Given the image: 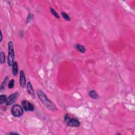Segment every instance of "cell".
Listing matches in <instances>:
<instances>
[{
  "instance_id": "1",
  "label": "cell",
  "mask_w": 135,
  "mask_h": 135,
  "mask_svg": "<svg viewBox=\"0 0 135 135\" xmlns=\"http://www.w3.org/2000/svg\"><path fill=\"white\" fill-rule=\"evenodd\" d=\"M37 93L38 96L42 104L47 108L48 110L51 111H55L58 110V108L55 104L49 100L47 95L45 94L43 91L41 90L38 89L37 90Z\"/></svg>"
},
{
  "instance_id": "8",
  "label": "cell",
  "mask_w": 135,
  "mask_h": 135,
  "mask_svg": "<svg viewBox=\"0 0 135 135\" xmlns=\"http://www.w3.org/2000/svg\"><path fill=\"white\" fill-rule=\"evenodd\" d=\"M27 90L29 94L33 98H34L35 97L34 90L30 82H28V83L27 84Z\"/></svg>"
},
{
  "instance_id": "10",
  "label": "cell",
  "mask_w": 135,
  "mask_h": 135,
  "mask_svg": "<svg viewBox=\"0 0 135 135\" xmlns=\"http://www.w3.org/2000/svg\"><path fill=\"white\" fill-rule=\"evenodd\" d=\"M74 47L78 51H79L82 53H84L85 51H86V48H85L84 45H82L81 44H75Z\"/></svg>"
},
{
  "instance_id": "3",
  "label": "cell",
  "mask_w": 135,
  "mask_h": 135,
  "mask_svg": "<svg viewBox=\"0 0 135 135\" xmlns=\"http://www.w3.org/2000/svg\"><path fill=\"white\" fill-rule=\"evenodd\" d=\"M64 120L67 126L70 127H78L80 125L79 121L75 118H71L69 114L65 115Z\"/></svg>"
},
{
  "instance_id": "12",
  "label": "cell",
  "mask_w": 135,
  "mask_h": 135,
  "mask_svg": "<svg viewBox=\"0 0 135 135\" xmlns=\"http://www.w3.org/2000/svg\"><path fill=\"white\" fill-rule=\"evenodd\" d=\"M5 62V55L4 52L1 51L0 53V62L1 64H4Z\"/></svg>"
},
{
  "instance_id": "18",
  "label": "cell",
  "mask_w": 135,
  "mask_h": 135,
  "mask_svg": "<svg viewBox=\"0 0 135 135\" xmlns=\"http://www.w3.org/2000/svg\"><path fill=\"white\" fill-rule=\"evenodd\" d=\"M34 17V15H33L32 14H30L28 16V19H27V23H28L29 22H30L33 19V18Z\"/></svg>"
},
{
  "instance_id": "2",
  "label": "cell",
  "mask_w": 135,
  "mask_h": 135,
  "mask_svg": "<svg viewBox=\"0 0 135 135\" xmlns=\"http://www.w3.org/2000/svg\"><path fill=\"white\" fill-rule=\"evenodd\" d=\"M8 64L9 66L11 67L14 63L15 53L13 48V44L12 41H10L8 43Z\"/></svg>"
},
{
  "instance_id": "7",
  "label": "cell",
  "mask_w": 135,
  "mask_h": 135,
  "mask_svg": "<svg viewBox=\"0 0 135 135\" xmlns=\"http://www.w3.org/2000/svg\"><path fill=\"white\" fill-rule=\"evenodd\" d=\"M20 85L22 88H24L27 85V81H26L25 75L24 71L22 70L20 72Z\"/></svg>"
},
{
  "instance_id": "15",
  "label": "cell",
  "mask_w": 135,
  "mask_h": 135,
  "mask_svg": "<svg viewBox=\"0 0 135 135\" xmlns=\"http://www.w3.org/2000/svg\"><path fill=\"white\" fill-rule=\"evenodd\" d=\"M8 79H9V77L8 76H6L4 79V81H3V82L2 83V84L1 85V90H3L4 89L6 84V82H7Z\"/></svg>"
},
{
  "instance_id": "20",
  "label": "cell",
  "mask_w": 135,
  "mask_h": 135,
  "mask_svg": "<svg viewBox=\"0 0 135 135\" xmlns=\"http://www.w3.org/2000/svg\"><path fill=\"white\" fill-rule=\"evenodd\" d=\"M2 39H3L2 33V31H1V40H0V42H1L2 41Z\"/></svg>"
},
{
  "instance_id": "11",
  "label": "cell",
  "mask_w": 135,
  "mask_h": 135,
  "mask_svg": "<svg viewBox=\"0 0 135 135\" xmlns=\"http://www.w3.org/2000/svg\"><path fill=\"white\" fill-rule=\"evenodd\" d=\"M89 94L90 97L91 99H93L97 100V99H98L99 98V95H98V93H97V92L94 90H91L89 92Z\"/></svg>"
},
{
  "instance_id": "13",
  "label": "cell",
  "mask_w": 135,
  "mask_h": 135,
  "mask_svg": "<svg viewBox=\"0 0 135 135\" xmlns=\"http://www.w3.org/2000/svg\"><path fill=\"white\" fill-rule=\"evenodd\" d=\"M50 11H51V13H52V14L53 15L55 18H56L58 19H59L60 18V16H59V15L58 14V13L57 12V11H56L53 8H50Z\"/></svg>"
},
{
  "instance_id": "6",
  "label": "cell",
  "mask_w": 135,
  "mask_h": 135,
  "mask_svg": "<svg viewBox=\"0 0 135 135\" xmlns=\"http://www.w3.org/2000/svg\"><path fill=\"white\" fill-rule=\"evenodd\" d=\"M18 96V93H15L10 95L9 97L7 98V99H6L5 102L6 106H10V105L12 104H14L16 100L17 99Z\"/></svg>"
},
{
  "instance_id": "16",
  "label": "cell",
  "mask_w": 135,
  "mask_h": 135,
  "mask_svg": "<svg viewBox=\"0 0 135 135\" xmlns=\"http://www.w3.org/2000/svg\"><path fill=\"white\" fill-rule=\"evenodd\" d=\"M61 15L62 16V17H63L65 20H67V21H69V22L71 21V19L70 18V16H69V15H68L65 12H62Z\"/></svg>"
},
{
  "instance_id": "4",
  "label": "cell",
  "mask_w": 135,
  "mask_h": 135,
  "mask_svg": "<svg viewBox=\"0 0 135 135\" xmlns=\"http://www.w3.org/2000/svg\"><path fill=\"white\" fill-rule=\"evenodd\" d=\"M12 114L15 117H21L24 114L23 108L19 104H15L11 108Z\"/></svg>"
},
{
  "instance_id": "17",
  "label": "cell",
  "mask_w": 135,
  "mask_h": 135,
  "mask_svg": "<svg viewBox=\"0 0 135 135\" xmlns=\"http://www.w3.org/2000/svg\"><path fill=\"white\" fill-rule=\"evenodd\" d=\"M14 84H15V81H14V80L13 79H11L9 82L8 88L10 89H11L14 88Z\"/></svg>"
},
{
  "instance_id": "5",
  "label": "cell",
  "mask_w": 135,
  "mask_h": 135,
  "mask_svg": "<svg viewBox=\"0 0 135 135\" xmlns=\"http://www.w3.org/2000/svg\"><path fill=\"white\" fill-rule=\"evenodd\" d=\"M22 105L23 108L24 110L25 111H30L32 112L34 111L35 110V107L33 104L32 103H30L27 100H23L22 101Z\"/></svg>"
},
{
  "instance_id": "14",
  "label": "cell",
  "mask_w": 135,
  "mask_h": 135,
  "mask_svg": "<svg viewBox=\"0 0 135 135\" xmlns=\"http://www.w3.org/2000/svg\"><path fill=\"white\" fill-rule=\"evenodd\" d=\"M7 97L5 94H1L0 95V104H2L6 102Z\"/></svg>"
},
{
  "instance_id": "19",
  "label": "cell",
  "mask_w": 135,
  "mask_h": 135,
  "mask_svg": "<svg viewBox=\"0 0 135 135\" xmlns=\"http://www.w3.org/2000/svg\"><path fill=\"white\" fill-rule=\"evenodd\" d=\"M9 134H10V135H20V134H19V133H14V132L10 133Z\"/></svg>"
},
{
  "instance_id": "9",
  "label": "cell",
  "mask_w": 135,
  "mask_h": 135,
  "mask_svg": "<svg viewBox=\"0 0 135 135\" xmlns=\"http://www.w3.org/2000/svg\"><path fill=\"white\" fill-rule=\"evenodd\" d=\"M12 73L14 77H16L18 73V63L16 61H14L12 65Z\"/></svg>"
}]
</instances>
